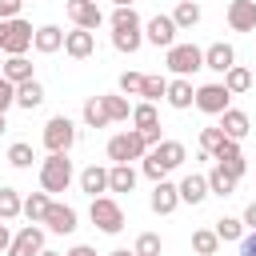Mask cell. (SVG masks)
I'll return each mask as SVG.
<instances>
[{
  "instance_id": "cell-51",
  "label": "cell",
  "mask_w": 256,
  "mask_h": 256,
  "mask_svg": "<svg viewBox=\"0 0 256 256\" xmlns=\"http://www.w3.org/2000/svg\"><path fill=\"white\" fill-rule=\"evenodd\" d=\"M4 28H8V20H0V48H4Z\"/></svg>"
},
{
  "instance_id": "cell-12",
  "label": "cell",
  "mask_w": 256,
  "mask_h": 256,
  "mask_svg": "<svg viewBox=\"0 0 256 256\" xmlns=\"http://www.w3.org/2000/svg\"><path fill=\"white\" fill-rule=\"evenodd\" d=\"M44 228L56 232V236H72V232L80 228V216H76L72 204H56V200H52V208H48V216H44Z\"/></svg>"
},
{
  "instance_id": "cell-5",
  "label": "cell",
  "mask_w": 256,
  "mask_h": 256,
  "mask_svg": "<svg viewBox=\"0 0 256 256\" xmlns=\"http://www.w3.org/2000/svg\"><path fill=\"white\" fill-rule=\"evenodd\" d=\"M88 220L104 232V236H116V232H124V208L112 200V196H96L92 204H88Z\"/></svg>"
},
{
  "instance_id": "cell-54",
  "label": "cell",
  "mask_w": 256,
  "mask_h": 256,
  "mask_svg": "<svg viewBox=\"0 0 256 256\" xmlns=\"http://www.w3.org/2000/svg\"><path fill=\"white\" fill-rule=\"evenodd\" d=\"M252 88H256V72H252Z\"/></svg>"
},
{
  "instance_id": "cell-2",
  "label": "cell",
  "mask_w": 256,
  "mask_h": 256,
  "mask_svg": "<svg viewBox=\"0 0 256 256\" xmlns=\"http://www.w3.org/2000/svg\"><path fill=\"white\" fill-rule=\"evenodd\" d=\"M76 180V172H72V160H68V152H48V160L40 164V192H68V184Z\"/></svg>"
},
{
  "instance_id": "cell-32",
  "label": "cell",
  "mask_w": 256,
  "mask_h": 256,
  "mask_svg": "<svg viewBox=\"0 0 256 256\" xmlns=\"http://www.w3.org/2000/svg\"><path fill=\"white\" fill-rule=\"evenodd\" d=\"M100 100H104V112H108L112 124H128V120H132V104H128V96L112 92V96H100Z\"/></svg>"
},
{
  "instance_id": "cell-30",
  "label": "cell",
  "mask_w": 256,
  "mask_h": 256,
  "mask_svg": "<svg viewBox=\"0 0 256 256\" xmlns=\"http://www.w3.org/2000/svg\"><path fill=\"white\" fill-rule=\"evenodd\" d=\"M132 128H136V132H152V128H160V112H156V104H148V100L132 104Z\"/></svg>"
},
{
  "instance_id": "cell-38",
  "label": "cell",
  "mask_w": 256,
  "mask_h": 256,
  "mask_svg": "<svg viewBox=\"0 0 256 256\" xmlns=\"http://www.w3.org/2000/svg\"><path fill=\"white\" fill-rule=\"evenodd\" d=\"M32 160H36V152H32V144H28V140L8 144V164H12V168H32Z\"/></svg>"
},
{
  "instance_id": "cell-47",
  "label": "cell",
  "mask_w": 256,
  "mask_h": 256,
  "mask_svg": "<svg viewBox=\"0 0 256 256\" xmlns=\"http://www.w3.org/2000/svg\"><path fill=\"white\" fill-rule=\"evenodd\" d=\"M8 244H12V228L0 220V252H8Z\"/></svg>"
},
{
  "instance_id": "cell-31",
  "label": "cell",
  "mask_w": 256,
  "mask_h": 256,
  "mask_svg": "<svg viewBox=\"0 0 256 256\" xmlns=\"http://www.w3.org/2000/svg\"><path fill=\"white\" fill-rule=\"evenodd\" d=\"M4 80H12V84L36 80V76H32V60H28V56H4Z\"/></svg>"
},
{
  "instance_id": "cell-11",
  "label": "cell",
  "mask_w": 256,
  "mask_h": 256,
  "mask_svg": "<svg viewBox=\"0 0 256 256\" xmlns=\"http://www.w3.org/2000/svg\"><path fill=\"white\" fill-rule=\"evenodd\" d=\"M64 8H68V20H72L76 28H84V32H96V28L104 24V12H100L96 0H68Z\"/></svg>"
},
{
  "instance_id": "cell-7",
  "label": "cell",
  "mask_w": 256,
  "mask_h": 256,
  "mask_svg": "<svg viewBox=\"0 0 256 256\" xmlns=\"http://www.w3.org/2000/svg\"><path fill=\"white\" fill-rule=\"evenodd\" d=\"M196 108L204 116H220L232 108V92L224 88V80H212V84H200L196 88Z\"/></svg>"
},
{
  "instance_id": "cell-4",
  "label": "cell",
  "mask_w": 256,
  "mask_h": 256,
  "mask_svg": "<svg viewBox=\"0 0 256 256\" xmlns=\"http://www.w3.org/2000/svg\"><path fill=\"white\" fill-rule=\"evenodd\" d=\"M152 148H148V140L136 132V128H124V132H116L112 140H108V160L112 164H132V160H144Z\"/></svg>"
},
{
  "instance_id": "cell-25",
  "label": "cell",
  "mask_w": 256,
  "mask_h": 256,
  "mask_svg": "<svg viewBox=\"0 0 256 256\" xmlns=\"http://www.w3.org/2000/svg\"><path fill=\"white\" fill-rule=\"evenodd\" d=\"M204 176H208V192H212V196H232V192H236V184H240V180H236L228 168H220V164H212Z\"/></svg>"
},
{
  "instance_id": "cell-44",
  "label": "cell",
  "mask_w": 256,
  "mask_h": 256,
  "mask_svg": "<svg viewBox=\"0 0 256 256\" xmlns=\"http://www.w3.org/2000/svg\"><path fill=\"white\" fill-rule=\"evenodd\" d=\"M240 256H256V232H244V240H240Z\"/></svg>"
},
{
  "instance_id": "cell-22",
  "label": "cell",
  "mask_w": 256,
  "mask_h": 256,
  "mask_svg": "<svg viewBox=\"0 0 256 256\" xmlns=\"http://www.w3.org/2000/svg\"><path fill=\"white\" fill-rule=\"evenodd\" d=\"M176 112H184V108H192L196 104V88H192V80H180V76H172L168 80V96H164Z\"/></svg>"
},
{
  "instance_id": "cell-39",
  "label": "cell",
  "mask_w": 256,
  "mask_h": 256,
  "mask_svg": "<svg viewBox=\"0 0 256 256\" xmlns=\"http://www.w3.org/2000/svg\"><path fill=\"white\" fill-rule=\"evenodd\" d=\"M164 96H168V76H144V92H140V100L156 104V100H164Z\"/></svg>"
},
{
  "instance_id": "cell-53",
  "label": "cell",
  "mask_w": 256,
  "mask_h": 256,
  "mask_svg": "<svg viewBox=\"0 0 256 256\" xmlns=\"http://www.w3.org/2000/svg\"><path fill=\"white\" fill-rule=\"evenodd\" d=\"M0 76H4V52H0Z\"/></svg>"
},
{
  "instance_id": "cell-26",
  "label": "cell",
  "mask_w": 256,
  "mask_h": 256,
  "mask_svg": "<svg viewBox=\"0 0 256 256\" xmlns=\"http://www.w3.org/2000/svg\"><path fill=\"white\" fill-rule=\"evenodd\" d=\"M200 16H204V8H200L196 0H180V4L172 8V20H176L180 32H192V28L200 24Z\"/></svg>"
},
{
  "instance_id": "cell-28",
  "label": "cell",
  "mask_w": 256,
  "mask_h": 256,
  "mask_svg": "<svg viewBox=\"0 0 256 256\" xmlns=\"http://www.w3.org/2000/svg\"><path fill=\"white\" fill-rule=\"evenodd\" d=\"M48 208H52V196H48V192H28V196H24V220H28V224H44Z\"/></svg>"
},
{
  "instance_id": "cell-9",
  "label": "cell",
  "mask_w": 256,
  "mask_h": 256,
  "mask_svg": "<svg viewBox=\"0 0 256 256\" xmlns=\"http://www.w3.org/2000/svg\"><path fill=\"white\" fill-rule=\"evenodd\" d=\"M32 40H36V28L28 24V20H8V28H4V56H28V48H32Z\"/></svg>"
},
{
  "instance_id": "cell-48",
  "label": "cell",
  "mask_w": 256,
  "mask_h": 256,
  "mask_svg": "<svg viewBox=\"0 0 256 256\" xmlns=\"http://www.w3.org/2000/svg\"><path fill=\"white\" fill-rule=\"evenodd\" d=\"M108 256H136V252H132V248H112Z\"/></svg>"
},
{
  "instance_id": "cell-52",
  "label": "cell",
  "mask_w": 256,
  "mask_h": 256,
  "mask_svg": "<svg viewBox=\"0 0 256 256\" xmlns=\"http://www.w3.org/2000/svg\"><path fill=\"white\" fill-rule=\"evenodd\" d=\"M40 256H64V252H52V248H44V252H40Z\"/></svg>"
},
{
  "instance_id": "cell-16",
  "label": "cell",
  "mask_w": 256,
  "mask_h": 256,
  "mask_svg": "<svg viewBox=\"0 0 256 256\" xmlns=\"http://www.w3.org/2000/svg\"><path fill=\"white\" fill-rule=\"evenodd\" d=\"M204 68H212V72H228V68H236V48L228 44V40H216V44H208L204 48Z\"/></svg>"
},
{
  "instance_id": "cell-24",
  "label": "cell",
  "mask_w": 256,
  "mask_h": 256,
  "mask_svg": "<svg viewBox=\"0 0 256 256\" xmlns=\"http://www.w3.org/2000/svg\"><path fill=\"white\" fill-rule=\"evenodd\" d=\"M140 172L132 164H108V192H132Z\"/></svg>"
},
{
  "instance_id": "cell-29",
  "label": "cell",
  "mask_w": 256,
  "mask_h": 256,
  "mask_svg": "<svg viewBox=\"0 0 256 256\" xmlns=\"http://www.w3.org/2000/svg\"><path fill=\"white\" fill-rule=\"evenodd\" d=\"M80 120H84V128H108V124H112L108 112H104V100H100V96H88V100H84Z\"/></svg>"
},
{
  "instance_id": "cell-45",
  "label": "cell",
  "mask_w": 256,
  "mask_h": 256,
  "mask_svg": "<svg viewBox=\"0 0 256 256\" xmlns=\"http://www.w3.org/2000/svg\"><path fill=\"white\" fill-rule=\"evenodd\" d=\"M240 220H244V228H248V232H256V200L244 208V216H240Z\"/></svg>"
},
{
  "instance_id": "cell-8",
  "label": "cell",
  "mask_w": 256,
  "mask_h": 256,
  "mask_svg": "<svg viewBox=\"0 0 256 256\" xmlns=\"http://www.w3.org/2000/svg\"><path fill=\"white\" fill-rule=\"evenodd\" d=\"M176 32H180V28H176L172 12H168V16L156 12L152 20H144V44H152V48H164V52H168V48L176 44Z\"/></svg>"
},
{
  "instance_id": "cell-46",
  "label": "cell",
  "mask_w": 256,
  "mask_h": 256,
  "mask_svg": "<svg viewBox=\"0 0 256 256\" xmlns=\"http://www.w3.org/2000/svg\"><path fill=\"white\" fill-rule=\"evenodd\" d=\"M64 256H96V248H92V244H72Z\"/></svg>"
},
{
  "instance_id": "cell-19",
  "label": "cell",
  "mask_w": 256,
  "mask_h": 256,
  "mask_svg": "<svg viewBox=\"0 0 256 256\" xmlns=\"http://www.w3.org/2000/svg\"><path fill=\"white\" fill-rule=\"evenodd\" d=\"M176 188H180V204H192V208L212 196V192H208V176H200V172H188Z\"/></svg>"
},
{
  "instance_id": "cell-56",
  "label": "cell",
  "mask_w": 256,
  "mask_h": 256,
  "mask_svg": "<svg viewBox=\"0 0 256 256\" xmlns=\"http://www.w3.org/2000/svg\"><path fill=\"white\" fill-rule=\"evenodd\" d=\"M96 4H100V0H96Z\"/></svg>"
},
{
  "instance_id": "cell-3",
  "label": "cell",
  "mask_w": 256,
  "mask_h": 256,
  "mask_svg": "<svg viewBox=\"0 0 256 256\" xmlns=\"http://www.w3.org/2000/svg\"><path fill=\"white\" fill-rule=\"evenodd\" d=\"M164 68L172 72V76H180V80H192L200 68H204V48H196V44H172L168 52H164Z\"/></svg>"
},
{
  "instance_id": "cell-49",
  "label": "cell",
  "mask_w": 256,
  "mask_h": 256,
  "mask_svg": "<svg viewBox=\"0 0 256 256\" xmlns=\"http://www.w3.org/2000/svg\"><path fill=\"white\" fill-rule=\"evenodd\" d=\"M116 8H136V0H112Z\"/></svg>"
},
{
  "instance_id": "cell-1",
  "label": "cell",
  "mask_w": 256,
  "mask_h": 256,
  "mask_svg": "<svg viewBox=\"0 0 256 256\" xmlns=\"http://www.w3.org/2000/svg\"><path fill=\"white\" fill-rule=\"evenodd\" d=\"M108 28H112V48L116 52H124V56L140 52V44H144V20H140L136 8H116L108 16Z\"/></svg>"
},
{
  "instance_id": "cell-14",
  "label": "cell",
  "mask_w": 256,
  "mask_h": 256,
  "mask_svg": "<svg viewBox=\"0 0 256 256\" xmlns=\"http://www.w3.org/2000/svg\"><path fill=\"white\" fill-rule=\"evenodd\" d=\"M212 160H216L220 168H228V172H232L236 180H240V176L248 172V156H244V148H240V140H224V144L216 148V156H212Z\"/></svg>"
},
{
  "instance_id": "cell-20",
  "label": "cell",
  "mask_w": 256,
  "mask_h": 256,
  "mask_svg": "<svg viewBox=\"0 0 256 256\" xmlns=\"http://www.w3.org/2000/svg\"><path fill=\"white\" fill-rule=\"evenodd\" d=\"M220 128H224L228 140H244L252 132V120H248L244 108H228V112H220Z\"/></svg>"
},
{
  "instance_id": "cell-15",
  "label": "cell",
  "mask_w": 256,
  "mask_h": 256,
  "mask_svg": "<svg viewBox=\"0 0 256 256\" xmlns=\"http://www.w3.org/2000/svg\"><path fill=\"white\" fill-rule=\"evenodd\" d=\"M224 16L232 32H256V0H232Z\"/></svg>"
},
{
  "instance_id": "cell-33",
  "label": "cell",
  "mask_w": 256,
  "mask_h": 256,
  "mask_svg": "<svg viewBox=\"0 0 256 256\" xmlns=\"http://www.w3.org/2000/svg\"><path fill=\"white\" fill-rule=\"evenodd\" d=\"M244 232H248V228H244L240 216H220V220H216V236H220V244H240Z\"/></svg>"
},
{
  "instance_id": "cell-41",
  "label": "cell",
  "mask_w": 256,
  "mask_h": 256,
  "mask_svg": "<svg viewBox=\"0 0 256 256\" xmlns=\"http://www.w3.org/2000/svg\"><path fill=\"white\" fill-rule=\"evenodd\" d=\"M116 88H120V96H140L144 92V72H120Z\"/></svg>"
},
{
  "instance_id": "cell-37",
  "label": "cell",
  "mask_w": 256,
  "mask_h": 256,
  "mask_svg": "<svg viewBox=\"0 0 256 256\" xmlns=\"http://www.w3.org/2000/svg\"><path fill=\"white\" fill-rule=\"evenodd\" d=\"M224 140H228V136H224V128H220V124L200 128V156H208V160H212V156H216V148H220Z\"/></svg>"
},
{
  "instance_id": "cell-13",
  "label": "cell",
  "mask_w": 256,
  "mask_h": 256,
  "mask_svg": "<svg viewBox=\"0 0 256 256\" xmlns=\"http://www.w3.org/2000/svg\"><path fill=\"white\" fill-rule=\"evenodd\" d=\"M148 208H152L156 216H172V212L180 208V188H176L172 180H160V184H152V196H148Z\"/></svg>"
},
{
  "instance_id": "cell-40",
  "label": "cell",
  "mask_w": 256,
  "mask_h": 256,
  "mask_svg": "<svg viewBox=\"0 0 256 256\" xmlns=\"http://www.w3.org/2000/svg\"><path fill=\"white\" fill-rule=\"evenodd\" d=\"M132 252H136V256H160V252H164V240H160L156 232H140L136 244H132Z\"/></svg>"
},
{
  "instance_id": "cell-55",
  "label": "cell",
  "mask_w": 256,
  "mask_h": 256,
  "mask_svg": "<svg viewBox=\"0 0 256 256\" xmlns=\"http://www.w3.org/2000/svg\"><path fill=\"white\" fill-rule=\"evenodd\" d=\"M252 36H256V32H252Z\"/></svg>"
},
{
  "instance_id": "cell-34",
  "label": "cell",
  "mask_w": 256,
  "mask_h": 256,
  "mask_svg": "<svg viewBox=\"0 0 256 256\" xmlns=\"http://www.w3.org/2000/svg\"><path fill=\"white\" fill-rule=\"evenodd\" d=\"M16 216H24V196L4 184V188H0V220L8 224V220H16Z\"/></svg>"
},
{
  "instance_id": "cell-21",
  "label": "cell",
  "mask_w": 256,
  "mask_h": 256,
  "mask_svg": "<svg viewBox=\"0 0 256 256\" xmlns=\"http://www.w3.org/2000/svg\"><path fill=\"white\" fill-rule=\"evenodd\" d=\"M32 48H36L40 56H52V52H60V48H64V28H56V24H40V28H36V40H32Z\"/></svg>"
},
{
  "instance_id": "cell-10",
  "label": "cell",
  "mask_w": 256,
  "mask_h": 256,
  "mask_svg": "<svg viewBox=\"0 0 256 256\" xmlns=\"http://www.w3.org/2000/svg\"><path fill=\"white\" fill-rule=\"evenodd\" d=\"M44 252V228L40 224H24L20 232H12V244L4 256H40Z\"/></svg>"
},
{
  "instance_id": "cell-27",
  "label": "cell",
  "mask_w": 256,
  "mask_h": 256,
  "mask_svg": "<svg viewBox=\"0 0 256 256\" xmlns=\"http://www.w3.org/2000/svg\"><path fill=\"white\" fill-rule=\"evenodd\" d=\"M40 104H44V84H40V80H24V84H16V108L32 112V108H40Z\"/></svg>"
},
{
  "instance_id": "cell-18",
  "label": "cell",
  "mask_w": 256,
  "mask_h": 256,
  "mask_svg": "<svg viewBox=\"0 0 256 256\" xmlns=\"http://www.w3.org/2000/svg\"><path fill=\"white\" fill-rule=\"evenodd\" d=\"M152 156L160 160V168H164V172H176V168H184V160H188V148H184L180 140H160V144L152 148Z\"/></svg>"
},
{
  "instance_id": "cell-23",
  "label": "cell",
  "mask_w": 256,
  "mask_h": 256,
  "mask_svg": "<svg viewBox=\"0 0 256 256\" xmlns=\"http://www.w3.org/2000/svg\"><path fill=\"white\" fill-rule=\"evenodd\" d=\"M80 192H88L92 200H96L100 192H108V168H104V164H88V168L80 172Z\"/></svg>"
},
{
  "instance_id": "cell-36",
  "label": "cell",
  "mask_w": 256,
  "mask_h": 256,
  "mask_svg": "<svg viewBox=\"0 0 256 256\" xmlns=\"http://www.w3.org/2000/svg\"><path fill=\"white\" fill-rule=\"evenodd\" d=\"M224 88H228L232 96H240V92H248V88H252V72H248L244 64H236V68H228V72H224Z\"/></svg>"
},
{
  "instance_id": "cell-42",
  "label": "cell",
  "mask_w": 256,
  "mask_h": 256,
  "mask_svg": "<svg viewBox=\"0 0 256 256\" xmlns=\"http://www.w3.org/2000/svg\"><path fill=\"white\" fill-rule=\"evenodd\" d=\"M12 104H16V84L0 76V112L8 116V108H12Z\"/></svg>"
},
{
  "instance_id": "cell-35",
  "label": "cell",
  "mask_w": 256,
  "mask_h": 256,
  "mask_svg": "<svg viewBox=\"0 0 256 256\" xmlns=\"http://www.w3.org/2000/svg\"><path fill=\"white\" fill-rule=\"evenodd\" d=\"M192 252H196V256H216V252H220L216 228H196V232H192Z\"/></svg>"
},
{
  "instance_id": "cell-6",
  "label": "cell",
  "mask_w": 256,
  "mask_h": 256,
  "mask_svg": "<svg viewBox=\"0 0 256 256\" xmlns=\"http://www.w3.org/2000/svg\"><path fill=\"white\" fill-rule=\"evenodd\" d=\"M76 120L72 116H52L48 124H44V148L48 152H72V144H76Z\"/></svg>"
},
{
  "instance_id": "cell-43",
  "label": "cell",
  "mask_w": 256,
  "mask_h": 256,
  "mask_svg": "<svg viewBox=\"0 0 256 256\" xmlns=\"http://www.w3.org/2000/svg\"><path fill=\"white\" fill-rule=\"evenodd\" d=\"M24 8V0H0V20H16Z\"/></svg>"
},
{
  "instance_id": "cell-50",
  "label": "cell",
  "mask_w": 256,
  "mask_h": 256,
  "mask_svg": "<svg viewBox=\"0 0 256 256\" xmlns=\"http://www.w3.org/2000/svg\"><path fill=\"white\" fill-rule=\"evenodd\" d=\"M4 132H8V116L0 112V136H4Z\"/></svg>"
},
{
  "instance_id": "cell-17",
  "label": "cell",
  "mask_w": 256,
  "mask_h": 256,
  "mask_svg": "<svg viewBox=\"0 0 256 256\" xmlns=\"http://www.w3.org/2000/svg\"><path fill=\"white\" fill-rule=\"evenodd\" d=\"M64 52H68L72 60H88V56L96 52V32H84V28L64 32Z\"/></svg>"
}]
</instances>
